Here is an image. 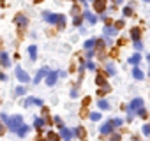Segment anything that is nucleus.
<instances>
[{"label":"nucleus","mask_w":150,"mask_h":141,"mask_svg":"<svg viewBox=\"0 0 150 141\" xmlns=\"http://www.w3.org/2000/svg\"><path fill=\"white\" fill-rule=\"evenodd\" d=\"M60 136H62V139L64 141H71L74 136H76V134H74V132H71L67 127H60Z\"/></svg>","instance_id":"423d86ee"},{"label":"nucleus","mask_w":150,"mask_h":141,"mask_svg":"<svg viewBox=\"0 0 150 141\" xmlns=\"http://www.w3.org/2000/svg\"><path fill=\"white\" fill-rule=\"evenodd\" d=\"M94 9L99 14H103V11L106 9V0H96V2H94Z\"/></svg>","instance_id":"1a4fd4ad"},{"label":"nucleus","mask_w":150,"mask_h":141,"mask_svg":"<svg viewBox=\"0 0 150 141\" xmlns=\"http://www.w3.org/2000/svg\"><path fill=\"white\" fill-rule=\"evenodd\" d=\"M115 4H122V0H115Z\"/></svg>","instance_id":"79ce46f5"},{"label":"nucleus","mask_w":150,"mask_h":141,"mask_svg":"<svg viewBox=\"0 0 150 141\" xmlns=\"http://www.w3.org/2000/svg\"><path fill=\"white\" fill-rule=\"evenodd\" d=\"M115 73H117V70H115V65H113V63H108V65H106V74H108V76H113Z\"/></svg>","instance_id":"4be33fe9"},{"label":"nucleus","mask_w":150,"mask_h":141,"mask_svg":"<svg viewBox=\"0 0 150 141\" xmlns=\"http://www.w3.org/2000/svg\"><path fill=\"white\" fill-rule=\"evenodd\" d=\"M131 39H132L134 42H138V41H141V30H139L138 27H134V28H131Z\"/></svg>","instance_id":"9d476101"},{"label":"nucleus","mask_w":150,"mask_h":141,"mask_svg":"<svg viewBox=\"0 0 150 141\" xmlns=\"http://www.w3.org/2000/svg\"><path fill=\"white\" fill-rule=\"evenodd\" d=\"M127 109L129 111H139V109H143V99H132L131 102H129V106H127Z\"/></svg>","instance_id":"20e7f679"},{"label":"nucleus","mask_w":150,"mask_h":141,"mask_svg":"<svg viewBox=\"0 0 150 141\" xmlns=\"http://www.w3.org/2000/svg\"><path fill=\"white\" fill-rule=\"evenodd\" d=\"M27 90H25V87H18L16 90H14V95H23Z\"/></svg>","instance_id":"a878e982"},{"label":"nucleus","mask_w":150,"mask_h":141,"mask_svg":"<svg viewBox=\"0 0 150 141\" xmlns=\"http://www.w3.org/2000/svg\"><path fill=\"white\" fill-rule=\"evenodd\" d=\"M115 27H117V28H122V27H124V20H118V21L115 23Z\"/></svg>","instance_id":"72a5a7b5"},{"label":"nucleus","mask_w":150,"mask_h":141,"mask_svg":"<svg viewBox=\"0 0 150 141\" xmlns=\"http://www.w3.org/2000/svg\"><path fill=\"white\" fill-rule=\"evenodd\" d=\"M48 76H50V69H48V67H41V69L37 70L35 78H34V83H35V85L41 83V80H42V78H48Z\"/></svg>","instance_id":"7ed1b4c3"},{"label":"nucleus","mask_w":150,"mask_h":141,"mask_svg":"<svg viewBox=\"0 0 150 141\" xmlns=\"http://www.w3.org/2000/svg\"><path fill=\"white\" fill-rule=\"evenodd\" d=\"M87 67H88V69H90V70H94V69H96V63H94V62H90V60H88V62H87Z\"/></svg>","instance_id":"473e14b6"},{"label":"nucleus","mask_w":150,"mask_h":141,"mask_svg":"<svg viewBox=\"0 0 150 141\" xmlns=\"http://www.w3.org/2000/svg\"><path fill=\"white\" fill-rule=\"evenodd\" d=\"M138 115H139L141 118H145V116H146V111H145V109H139V111H138Z\"/></svg>","instance_id":"e433bc0d"},{"label":"nucleus","mask_w":150,"mask_h":141,"mask_svg":"<svg viewBox=\"0 0 150 141\" xmlns=\"http://www.w3.org/2000/svg\"><path fill=\"white\" fill-rule=\"evenodd\" d=\"M143 2H150V0H143Z\"/></svg>","instance_id":"c03bdc74"},{"label":"nucleus","mask_w":150,"mask_h":141,"mask_svg":"<svg viewBox=\"0 0 150 141\" xmlns=\"http://www.w3.org/2000/svg\"><path fill=\"white\" fill-rule=\"evenodd\" d=\"M42 18H44V21H48L51 25H57L58 28H64L65 27V16L64 14H53L50 11H44L42 13Z\"/></svg>","instance_id":"f03ea898"},{"label":"nucleus","mask_w":150,"mask_h":141,"mask_svg":"<svg viewBox=\"0 0 150 141\" xmlns=\"http://www.w3.org/2000/svg\"><path fill=\"white\" fill-rule=\"evenodd\" d=\"M76 95H78V88H72L71 90V97H76Z\"/></svg>","instance_id":"4c0bfd02"},{"label":"nucleus","mask_w":150,"mask_h":141,"mask_svg":"<svg viewBox=\"0 0 150 141\" xmlns=\"http://www.w3.org/2000/svg\"><path fill=\"white\" fill-rule=\"evenodd\" d=\"M94 2H96V0H94Z\"/></svg>","instance_id":"a18cd8bd"},{"label":"nucleus","mask_w":150,"mask_h":141,"mask_svg":"<svg viewBox=\"0 0 150 141\" xmlns=\"http://www.w3.org/2000/svg\"><path fill=\"white\" fill-rule=\"evenodd\" d=\"M28 55H30V60H35L37 58V46L35 44L28 46Z\"/></svg>","instance_id":"dca6fc26"},{"label":"nucleus","mask_w":150,"mask_h":141,"mask_svg":"<svg viewBox=\"0 0 150 141\" xmlns=\"http://www.w3.org/2000/svg\"><path fill=\"white\" fill-rule=\"evenodd\" d=\"M115 123H113V120H110V122H106V123H103V127H101V134H111L113 132V127Z\"/></svg>","instance_id":"6e6552de"},{"label":"nucleus","mask_w":150,"mask_h":141,"mask_svg":"<svg viewBox=\"0 0 150 141\" xmlns=\"http://www.w3.org/2000/svg\"><path fill=\"white\" fill-rule=\"evenodd\" d=\"M48 139H50V141H58L60 137H58L55 132H48Z\"/></svg>","instance_id":"bb28decb"},{"label":"nucleus","mask_w":150,"mask_h":141,"mask_svg":"<svg viewBox=\"0 0 150 141\" xmlns=\"http://www.w3.org/2000/svg\"><path fill=\"white\" fill-rule=\"evenodd\" d=\"M97 106H99L101 109H110V102L104 101V99H99V101H97Z\"/></svg>","instance_id":"412c9836"},{"label":"nucleus","mask_w":150,"mask_h":141,"mask_svg":"<svg viewBox=\"0 0 150 141\" xmlns=\"http://www.w3.org/2000/svg\"><path fill=\"white\" fill-rule=\"evenodd\" d=\"M81 18H83V14H81V16H76V18H74V25H76V27H78V25H81Z\"/></svg>","instance_id":"7c9ffc66"},{"label":"nucleus","mask_w":150,"mask_h":141,"mask_svg":"<svg viewBox=\"0 0 150 141\" xmlns=\"http://www.w3.org/2000/svg\"><path fill=\"white\" fill-rule=\"evenodd\" d=\"M92 56H94V51H88V53H87V58H88V60H90V58H92Z\"/></svg>","instance_id":"a19ab883"},{"label":"nucleus","mask_w":150,"mask_h":141,"mask_svg":"<svg viewBox=\"0 0 150 141\" xmlns=\"http://www.w3.org/2000/svg\"><path fill=\"white\" fill-rule=\"evenodd\" d=\"M2 120H4L6 127H9V130H13V132H18L20 127L23 125V118H21V115H14V116L2 115Z\"/></svg>","instance_id":"f257e3e1"},{"label":"nucleus","mask_w":150,"mask_h":141,"mask_svg":"<svg viewBox=\"0 0 150 141\" xmlns=\"http://www.w3.org/2000/svg\"><path fill=\"white\" fill-rule=\"evenodd\" d=\"M0 62H2V65H4V67H9V63H11V62H9V55H7L6 51H2V55H0Z\"/></svg>","instance_id":"f3484780"},{"label":"nucleus","mask_w":150,"mask_h":141,"mask_svg":"<svg viewBox=\"0 0 150 141\" xmlns=\"http://www.w3.org/2000/svg\"><path fill=\"white\" fill-rule=\"evenodd\" d=\"M74 134H76L78 137H81V139H85V130H83V127H78L76 130H74Z\"/></svg>","instance_id":"393cba45"},{"label":"nucleus","mask_w":150,"mask_h":141,"mask_svg":"<svg viewBox=\"0 0 150 141\" xmlns=\"http://www.w3.org/2000/svg\"><path fill=\"white\" fill-rule=\"evenodd\" d=\"M132 14V9L131 7H124V16H131Z\"/></svg>","instance_id":"c756f323"},{"label":"nucleus","mask_w":150,"mask_h":141,"mask_svg":"<svg viewBox=\"0 0 150 141\" xmlns=\"http://www.w3.org/2000/svg\"><path fill=\"white\" fill-rule=\"evenodd\" d=\"M96 44H97V41H96V39H88V41H85V49H92Z\"/></svg>","instance_id":"5701e85b"},{"label":"nucleus","mask_w":150,"mask_h":141,"mask_svg":"<svg viewBox=\"0 0 150 141\" xmlns=\"http://www.w3.org/2000/svg\"><path fill=\"white\" fill-rule=\"evenodd\" d=\"M72 14H76V16H80V9H78V6H74V7H72Z\"/></svg>","instance_id":"c9c22d12"},{"label":"nucleus","mask_w":150,"mask_h":141,"mask_svg":"<svg viewBox=\"0 0 150 141\" xmlns=\"http://www.w3.org/2000/svg\"><path fill=\"white\" fill-rule=\"evenodd\" d=\"M134 48H136L138 51H139V49H143V42H141V41H138V42H134Z\"/></svg>","instance_id":"2f4dec72"},{"label":"nucleus","mask_w":150,"mask_h":141,"mask_svg":"<svg viewBox=\"0 0 150 141\" xmlns=\"http://www.w3.org/2000/svg\"><path fill=\"white\" fill-rule=\"evenodd\" d=\"M27 130H28V125H25V123H23V125H21V127H20V130H18V132H16V134H18V136H20V137H23V136H25V134H27Z\"/></svg>","instance_id":"b1692460"},{"label":"nucleus","mask_w":150,"mask_h":141,"mask_svg":"<svg viewBox=\"0 0 150 141\" xmlns=\"http://www.w3.org/2000/svg\"><path fill=\"white\" fill-rule=\"evenodd\" d=\"M83 18H87L90 25H96V21H97V18H96L92 13H88V11H85V13H83Z\"/></svg>","instance_id":"2eb2a0df"},{"label":"nucleus","mask_w":150,"mask_h":141,"mask_svg":"<svg viewBox=\"0 0 150 141\" xmlns=\"http://www.w3.org/2000/svg\"><path fill=\"white\" fill-rule=\"evenodd\" d=\"M96 83H97V87H101V88H110V87H108V81H106V78H104V76H101V74H97V78H96Z\"/></svg>","instance_id":"ddd939ff"},{"label":"nucleus","mask_w":150,"mask_h":141,"mask_svg":"<svg viewBox=\"0 0 150 141\" xmlns=\"http://www.w3.org/2000/svg\"><path fill=\"white\" fill-rule=\"evenodd\" d=\"M132 76H134V80H138V81H141V80L145 78L143 70H141L139 67H134V69H132Z\"/></svg>","instance_id":"4468645a"},{"label":"nucleus","mask_w":150,"mask_h":141,"mask_svg":"<svg viewBox=\"0 0 150 141\" xmlns=\"http://www.w3.org/2000/svg\"><path fill=\"white\" fill-rule=\"evenodd\" d=\"M14 21H16V25H18L20 28H27V27H28V20H27V16H23V14H18V16L14 18Z\"/></svg>","instance_id":"0eeeda50"},{"label":"nucleus","mask_w":150,"mask_h":141,"mask_svg":"<svg viewBox=\"0 0 150 141\" xmlns=\"http://www.w3.org/2000/svg\"><path fill=\"white\" fill-rule=\"evenodd\" d=\"M139 60H141V55H139V53H136V55H132L127 62H129L131 65H138V62H139Z\"/></svg>","instance_id":"6ab92c4d"},{"label":"nucleus","mask_w":150,"mask_h":141,"mask_svg":"<svg viewBox=\"0 0 150 141\" xmlns=\"http://www.w3.org/2000/svg\"><path fill=\"white\" fill-rule=\"evenodd\" d=\"M44 125H46V120H44V118H35V122H34V127H35V129L41 130Z\"/></svg>","instance_id":"aec40b11"},{"label":"nucleus","mask_w":150,"mask_h":141,"mask_svg":"<svg viewBox=\"0 0 150 141\" xmlns=\"http://www.w3.org/2000/svg\"><path fill=\"white\" fill-rule=\"evenodd\" d=\"M111 141H120V134H111Z\"/></svg>","instance_id":"f704fd0d"},{"label":"nucleus","mask_w":150,"mask_h":141,"mask_svg":"<svg viewBox=\"0 0 150 141\" xmlns=\"http://www.w3.org/2000/svg\"><path fill=\"white\" fill-rule=\"evenodd\" d=\"M113 123L118 127V125H122V120H120V118H115V120H113Z\"/></svg>","instance_id":"58836bf2"},{"label":"nucleus","mask_w":150,"mask_h":141,"mask_svg":"<svg viewBox=\"0 0 150 141\" xmlns=\"http://www.w3.org/2000/svg\"><path fill=\"white\" fill-rule=\"evenodd\" d=\"M99 118H101V113H90V120L92 122H97Z\"/></svg>","instance_id":"cd10ccee"},{"label":"nucleus","mask_w":150,"mask_h":141,"mask_svg":"<svg viewBox=\"0 0 150 141\" xmlns=\"http://www.w3.org/2000/svg\"><path fill=\"white\" fill-rule=\"evenodd\" d=\"M16 78H18L21 83H28V81H30V76L25 73L21 67H16Z\"/></svg>","instance_id":"39448f33"},{"label":"nucleus","mask_w":150,"mask_h":141,"mask_svg":"<svg viewBox=\"0 0 150 141\" xmlns=\"http://www.w3.org/2000/svg\"><path fill=\"white\" fill-rule=\"evenodd\" d=\"M104 34H106V35H117V27L106 25V27H104Z\"/></svg>","instance_id":"a211bd4d"},{"label":"nucleus","mask_w":150,"mask_h":141,"mask_svg":"<svg viewBox=\"0 0 150 141\" xmlns=\"http://www.w3.org/2000/svg\"><path fill=\"white\" fill-rule=\"evenodd\" d=\"M80 2H81V4H87V0H80Z\"/></svg>","instance_id":"37998d69"},{"label":"nucleus","mask_w":150,"mask_h":141,"mask_svg":"<svg viewBox=\"0 0 150 141\" xmlns=\"http://www.w3.org/2000/svg\"><path fill=\"white\" fill-rule=\"evenodd\" d=\"M32 104H37V106H41L42 108V99H37V97H28L27 101H25V106H32Z\"/></svg>","instance_id":"9b49d317"},{"label":"nucleus","mask_w":150,"mask_h":141,"mask_svg":"<svg viewBox=\"0 0 150 141\" xmlns=\"http://www.w3.org/2000/svg\"><path fill=\"white\" fill-rule=\"evenodd\" d=\"M57 78H58V73H57V70H51L50 76L46 78V83H48L50 87H53V85H55V81H57Z\"/></svg>","instance_id":"f8f14e48"},{"label":"nucleus","mask_w":150,"mask_h":141,"mask_svg":"<svg viewBox=\"0 0 150 141\" xmlns=\"http://www.w3.org/2000/svg\"><path fill=\"white\" fill-rule=\"evenodd\" d=\"M55 123H58V125H60V127H64V125H62V120H60V118H58V116H55Z\"/></svg>","instance_id":"ea45409f"},{"label":"nucleus","mask_w":150,"mask_h":141,"mask_svg":"<svg viewBox=\"0 0 150 141\" xmlns=\"http://www.w3.org/2000/svg\"><path fill=\"white\" fill-rule=\"evenodd\" d=\"M143 134H145V136H150V123L143 125Z\"/></svg>","instance_id":"c85d7f7f"}]
</instances>
